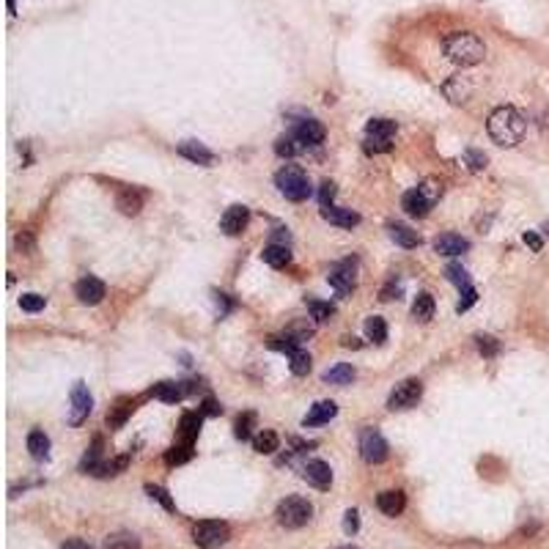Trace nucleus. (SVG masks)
I'll use <instances>...</instances> for the list:
<instances>
[{
	"instance_id": "nucleus-19",
	"label": "nucleus",
	"mask_w": 549,
	"mask_h": 549,
	"mask_svg": "<svg viewBox=\"0 0 549 549\" xmlns=\"http://www.w3.org/2000/svg\"><path fill=\"white\" fill-rule=\"evenodd\" d=\"M179 154H182L184 160L195 162V165H212L215 162V154L203 143H198V140H184L182 146H179Z\"/></svg>"
},
{
	"instance_id": "nucleus-48",
	"label": "nucleus",
	"mask_w": 549,
	"mask_h": 549,
	"mask_svg": "<svg viewBox=\"0 0 549 549\" xmlns=\"http://www.w3.org/2000/svg\"><path fill=\"white\" fill-rule=\"evenodd\" d=\"M522 239H525V245H527V247H530L533 253H541L544 242H541V236H539L536 231H525V236H522Z\"/></svg>"
},
{
	"instance_id": "nucleus-22",
	"label": "nucleus",
	"mask_w": 549,
	"mask_h": 549,
	"mask_svg": "<svg viewBox=\"0 0 549 549\" xmlns=\"http://www.w3.org/2000/svg\"><path fill=\"white\" fill-rule=\"evenodd\" d=\"M387 231H390V239H393L399 247H407V250H412V247H417V245H420V233H417V231H412L410 226L390 223V226H387Z\"/></svg>"
},
{
	"instance_id": "nucleus-47",
	"label": "nucleus",
	"mask_w": 549,
	"mask_h": 549,
	"mask_svg": "<svg viewBox=\"0 0 549 549\" xmlns=\"http://www.w3.org/2000/svg\"><path fill=\"white\" fill-rule=\"evenodd\" d=\"M357 527H360V513L352 508V511H346V513H343V533H349V536H352V533H357Z\"/></svg>"
},
{
	"instance_id": "nucleus-7",
	"label": "nucleus",
	"mask_w": 549,
	"mask_h": 549,
	"mask_svg": "<svg viewBox=\"0 0 549 549\" xmlns=\"http://www.w3.org/2000/svg\"><path fill=\"white\" fill-rule=\"evenodd\" d=\"M420 396H423V382H420V379H404V382L396 385V390L390 393L387 410H393V412L412 410V407H417Z\"/></svg>"
},
{
	"instance_id": "nucleus-10",
	"label": "nucleus",
	"mask_w": 549,
	"mask_h": 549,
	"mask_svg": "<svg viewBox=\"0 0 549 549\" xmlns=\"http://www.w3.org/2000/svg\"><path fill=\"white\" fill-rule=\"evenodd\" d=\"M327 280H330V286L341 294V297H346V294H352L355 291V261H341V264H335L330 274H327Z\"/></svg>"
},
{
	"instance_id": "nucleus-24",
	"label": "nucleus",
	"mask_w": 549,
	"mask_h": 549,
	"mask_svg": "<svg viewBox=\"0 0 549 549\" xmlns=\"http://www.w3.org/2000/svg\"><path fill=\"white\" fill-rule=\"evenodd\" d=\"M261 258H264V264H270L274 270H280V267H286L288 261H291V253H288V245H267L264 247V253H261Z\"/></svg>"
},
{
	"instance_id": "nucleus-36",
	"label": "nucleus",
	"mask_w": 549,
	"mask_h": 549,
	"mask_svg": "<svg viewBox=\"0 0 549 549\" xmlns=\"http://www.w3.org/2000/svg\"><path fill=\"white\" fill-rule=\"evenodd\" d=\"M190 458H192V445H187V442H176V445L165 454V461H168L171 467L184 464V461H190Z\"/></svg>"
},
{
	"instance_id": "nucleus-46",
	"label": "nucleus",
	"mask_w": 549,
	"mask_h": 549,
	"mask_svg": "<svg viewBox=\"0 0 549 549\" xmlns=\"http://www.w3.org/2000/svg\"><path fill=\"white\" fill-rule=\"evenodd\" d=\"M335 184L332 182H321V187H319V203H321V209H327V206H332V198H335Z\"/></svg>"
},
{
	"instance_id": "nucleus-21",
	"label": "nucleus",
	"mask_w": 549,
	"mask_h": 549,
	"mask_svg": "<svg viewBox=\"0 0 549 549\" xmlns=\"http://www.w3.org/2000/svg\"><path fill=\"white\" fill-rule=\"evenodd\" d=\"M201 412H184L182 420H179V442H187L192 445L198 440V431H201Z\"/></svg>"
},
{
	"instance_id": "nucleus-25",
	"label": "nucleus",
	"mask_w": 549,
	"mask_h": 549,
	"mask_svg": "<svg viewBox=\"0 0 549 549\" xmlns=\"http://www.w3.org/2000/svg\"><path fill=\"white\" fill-rule=\"evenodd\" d=\"M28 454L36 458V461H45L49 456V437H47L45 431H39V428H33L31 434H28Z\"/></svg>"
},
{
	"instance_id": "nucleus-42",
	"label": "nucleus",
	"mask_w": 549,
	"mask_h": 549,
	"mask_svg": "<svg viewBox=\"0 0 549 549\" xmlns=\"http://www.w3.org/2000/svg\"><path fill=\"white\" fill-rule=\"evenodd\" d=\"M475 341H478V352H481L484 357H495V355L500 352V341L492 338V335H478Z\"/></svg>"
},
{
	"instance_id": "nucleus-39",
	"label": "nucleus",
	"mask_w": 549,
	"mask_h": 549,
	"mask_svg": "<svg viewBox=\"0 0 549 549\" xmlns=\"http://www.w3.org/2000/svg\"><path fill=\"white\" fill-rule=\"evenodd\" d=\"M445 274H448V280H451L454 286H458L461 291H464V288H470V274H467V270H464L461 264H448Z\"/></svg>"
},
{
	"instance_id": "nucleus-38",
	"label": "nucleus",
	"mask_w": 549,
	"mask_h": 549,
	"mask_svg": "<svg viewBox=\"0 0 549 549\" xmlns=\"http://www.w3.org/2000/svg\"><path fill=\"white\" fill-rule=\"evenodd\" d=\"M308 311H311V319L316 321H327L335 314V308L330 302H321V300H308Z\"/></svg>"
},
{
	"instance_id": "nucleus-28",
	"label": "nucleus",
	"mask_w": 549,
	"mask_h": 549,
	"mask_svg": "<svg viewBox=\"0 0 549 549\" xmlns=\"http://www.w3.org/2000/svg\"><path fill=\"white\" fill-rule=\"evenodd\" d=\"M116 206L124 212V215H137L140 206H143V195L137 190H121L118 198H116Z\"/></svg>"
},
{
	"instance_id": "nucleus-30",
	"label": "nucleus",
	"mask_w": 549,
	"mask_h": 549,
	"mask_svg": "<svg viewBox=\"0 0 549 549\" xmlns=\"http://www.w3.org/2000/svg\"><path fill=\"white\" fill-rule=\"evenodd\" d=\"M442 91H445V96L454 102V105H458V102H464L467 96H470V83L464 80V77H451L445 86H442Z\"/></svg>"
},
{
	"instance_id": "nucleus-43",
	"label": "nucleus",
	"mask_w": 549,
	"mask_h": 549,
	"mask_svg": "<svg viewBox=\"0 0 549 549\" xmlns=\"http://www.w3.org/2000/svg\"><path fill=\"white\" fill-rule=\"evenodd\" d=\"M146 492H148V497H151V500H157L165 511H173V508H176V503L171 500V495H168L162 486H146Z\"/></svg>"
},
{
	"instance_id": "nucleus-49",
	"label": "nucleus",
	"mask_w": 549,
	"mask_h": 549,
	"mask_svg": "<svg viewBox=\"0 0 549 549\" xmlns=\"http://www.w3.org/2000/svg\"><path fill=\"white\" fill-rule=\"evenodd\" d=\"M223 412V407L215 401V399H206L203 401V410H201V415H220Z\"/></svg>"
},
{
	"instance_id": "nucleus-55",
	"label": "nucleus",
	"mask_w": 549,
	"mask_h": 549,
	"mask_svg": "<svg viewBox=\"0 0 549 549\" xmlns=\"http://www.w3.org/2000/svg\"><path fill=\"white\" fill-rule=\"evenodd\" d=\"M338 549H355V547H338Z\"/></svg>"
},
{
	"instance_id": "nucleus-17",
	"label": "nucleus",
	"mask_w": 549,
	"mask_h": 549,
	"mask_svg": "<svg viewBox=\"0 0 549 549\" xmlns=\"http://www.w3.org/2000/svg\"><path fill=\"white\" fill-rule=\"evenodd\" d=\"M376 508L385 513V516H399L404 508H407V495L399 492V489H387L376 497Z\"/></svg>"
},
{
	"instance_id": "nucleus-45",
	"label": "nucleus",
	"mask_w": 549,
	"mask_h": 549,
	"mask_svg": "<svg viewBox=\"0 0 549 549\" xmlns=\"http://www.w3.org/2000/svg\"><path fill=\"white\" fill-rule=\"evenodd\" d=\"M475 300H478V291L470 286V288H464L461 291V300H458V305H456V311L458 314H464V311H470L472 305H475Z\"/></svg>"
},
{
	"instance_id": "nucleus-52",
	"label": "nucleus",
	"mask_w": 549,
	"mask_h": 549,
	"mask_svg": "<svg viewBox=\"0 0 549 549\" xmlns=\"http://www.w3.org/2000/svg\"><path fill=\"white\" fill-rule=\"evenodd\" d=\"M343 346H346V349H360L357 338H343Z\"/></svg>"
},
{
	"instance_id": "nucleus-33",
	"label": "nucleus",
	"mask_w": 549,
	"mask_h": 549,
	"mask_svg": "<svg viewBox=\"0 0 549 549\" xmlns=\"http://www.w3.org/2000/svg\"><path fill=\"white\" fill-rule=\"evenodd\" d=\"M412 316L417 321H428L434 316V297L431 294H417L415 305H412Z\"/></svg>"
},
{
	"instance_id": "nucleus-1",
	"label": "nucleus",
	"mask_w": 549,
	"mask_h": 549,
	"mask_svg": "<svg viewBox=\"0 0 549 549\" xmlns=\"http://www.w3.org/2000/svg\"><path fill=\"white\" fill-rule=\"evenodd\" d=\"M486 130H489V135H492V140H495L497 146L511 148V146L522 143V137L527 132V121H525V116H522L516 107L503 105V107H497V110L489 116Z\"/></svg>"
},
{
	"instance_id": "nucleus-41",
	"label": "nucleus",
	"mask_w": 549,
	"mask_h": 549,
	"mask_svg": "<svg viewBox=\"0 0 549 549\" xmlns=\"http://www.w3.org/2000/svg\"><path fill=\"white\" fill-rule=\"evenodd\" d=\"M417 190L423 192V198H426V201H428L431 206H434V203L440 201V195H442V184L437 182V179H426V182L420 184Z\"/></svg>"
},
{
	"instance_id": "nucleus-12",
	"label": "nucleus",
	"mask_w": 549,
	"mask_h": 549,
	"mask_svg": "<svg viewBox=\"0 0 549 549\" xmlns=\"http://www.w3.org/2000/svg\"><path fill=\"white\" fill-rule=\"evenodd\" d=\"M302 478H305L311 486H316V489H330V486H332V470H330V464L321 461V458H311V461L302 467Z\"/></svg>"
},
{
	"instance_id": "nucleus-27",
	"label": "nucleus",
	"mask_w": 549,
	"mask_h": 549,
	"mask_svg": "<svg viewBox=\"0 0 549 549\" xmlns=\"http://www.w3.org/2000/svg\"><path fill=\"white\" fill-rule=\"evenodd\" d=\"M280 448V437L270 431V428H264V431H258L256 437H253V451L256 454H264V456H270Z\"/></svg>"
},
{
	"instance_id": "nucleus-5",
	"label": "nucleus",
	"mask_w": 549,
	"mask_h": 549,
	"mask_svg": "<svg viewBox=\"0 0 549 549\" xmlns=\"http://www.w3.org/2000/svg\"><path fill=\"white\" fill-rule=\"evenodd\" d=\"M396 137V121L390 118H371L366 124V151L371 154H385L393 148Z\"/></svg>"
},
{
	"instance_id": "nucleus-50",
	"label": "nucleus",
	"mask_w": 549,
	"mask_h": 549,
	"mask_svg": "<svg viewBox=\"0 0 549 549\" xmlns=\"http://www.w3.org/2000/svg\"><path fill=\"white\" fill-rule=\"evenodd\" d=\"M61 549H91L88 541H83V539H72V541H66Z\"/></svg>"
},
{
	"instance_id": "nucleus-26",
	"label": "nucleus",
	"mask_w": 549,
	"mask_h": 549,
	"mask_svg": "<svg viewBox=\"0 0 549 549\" xmlns=\"http://www.w3.org/2000/svg\"><path fill=\"white\" fill-rule=\"evenodd\" d=\"M132 412H135V401L132 399H121L116 407H110V412H107V426L110 428H121Z\"/></svg>"
},
{
	"instance_id": "nucleus-34",
	"label": "nucleus",
	"mask_w": 549,
	"mask_h": 549,
	"mask_svg": "<svg viewBox=\"0 0 549 549\" xmlns=\"http://www.w3.org/2000/svg\"><path fill=\"white\" fill-rule=\"evenodd\" d=\"M366 335L368 341H373V343H385L387 341V324H385V319L382 316H368Z\"/></svg>"
},
{
	"instance_id": "nucleus-54",
	"label": "nucleus",
	"mask_w": 549,
	"mask_h": 549,
	"mask_svg": "<svg viewBox=\"0 0 549 549\" xmlns=\"http://www.w3.org/2000/svg\"><path fill=\"white\" fill-rule=\"evenodd\" d=\"M544 231H547V233H549V223H547V226H544Z\"/></svg>"
},
{
	"instance_id": "nucleus-20",
	"label": "nucleus",
	"mask_w": 549,
	"mask_h": 549,
	"mask_svg": "<svg viewBox=\"0 0 549 549\" xmlns=\"http://www.w3.org/2000/svg\"><path fill=\"white\" fill-rule=\"evenodd\" d=\"M401 206L407 209V215L410 217H426L428 212H431V203L423 198V192L415 187L410 192H404V198H401Z\"/></svg>"
},
{
	"instance_id": "nucleus-8",
	"label": "nucleus",
	"mask_w": 549,
	"mask_h": 549,
	"mask_svg": "<svg viewBox=\"0 0 549 549\" xmlns=\"http://www.w3.org/2000/svg\"><path fill=\"white\" fill-rule=\"evenodd\" d=\"M387 454H390V448L376 428H366L360 434V456L366 464H382L387 458Z\"/></svg>"
},
{
	"instance_id": "nucleus-32",
	"label": "nucleus",
	"mask_w": 549,
	"mask_h": 549,
	"mask_svg": "<svg viewBox=\"0 0 549 549\" xmlns=\"http://www.w3.org/2000/svg\"><path fill=\"white\" fill-rule=\"evenodd\" d=\"M288 368H291V373H297V376L311 373V355H308V352H302L300 346H297V349H291V352H288Z\"/></svg>"
},
{
	"instance_id": "nucleus-9",
	"label": "nucleus",
	"mask_w": 549,
	"mask_h": 549,
	"mask_svg": "<svg viewBox=\"0 0 549 549\" xmlns=\"http://www.w3.org/2000/svg\"><path fill=\"white\" fill-rule=\"evenodd\" d=\"M93 410V399L86 387V382H75L72 387V412H69V426H80Z\"/></svg>"
},
{
	"instance_id": "nucleus-53",
	"label": "nucleus",
	"mask_w": 549,
	"mask_h": 549,
	"mask_svg": "<svg viewBox=\"0 0 549 549\" xmlns=\"http://www.w3.org/2000/svg\"><path fill=\"white\" fill-rule=\"evenodd\" d=\"M14 3H17V0H8V11H14Z\"/></svg>"
},
{
	"instance_id": "nucleus-14",
	"label": "nucleus",
	"mask_w": 549,
	"mask_h": 549,
	"mask_svg": "<svg viewBox=\"0 0 549 549\" xmlns=\"http://www.w3.org/2000/svg\"><path fill=\"white\" fill-rule=\"evenodd\" d=\"M294 137L302 146H319L321 140H324V127H321V121H316V118H302L294 127Z\"/></svg>"
},
{
	"instance_id": "nucleus-23",
	"label": "nucleus",
	"mask_w": 549,
	"mask_h": 549,
	"mask_svg": "<svg viewBox=\"0 0 549 549\" xmlns=\"http://www.w3.org/2000/svg\"><path fill=\"white\" fill-rule=\"evenodd\" d=\"M151 396L160 399V401L176 404V401H182L184 396H187V387H184L182 382H160V385L151 390Z\"/></svg>"
},
{
	"instance_id": "nucleus-37",
	"label": "nucleus",
	"mask_w": 549,
	"mask_h": 549,
	"mask_svg": "<svg viewBox=\"0 0 549 549\" xmlns=\"http://www.w3.org/2000/svg\"><path fill=\"white\" fill-rule=\"evenodd\" d=\"M253 423H256V415H253V412H245V415H239V417H236V426H233V434H236V440H250Z\"/></svg>"
},
{
	"instance_id": "nucleus-40",
	"label": "nucleus",
	"mask_w": 549,
	"mask_h": 549,
	"mask_svg": "<svg viewBox=\"0 0 549 549\" xmlns=\"http://www.w3.org/2000/svg\"><path fill=\"white\" fill-rule=\"evenodd\" d=\"M47 300L42 294H22L20 297V308L22 311H28V314H39V311H45Z\"/></svg>"
},
{
	"instance_id": "nucleus-2",
	"label": "nucleus",
	"mask_w": 549,
	"mask_h": 549,
	"mask_svg": "<svg viewBox=\"0 0 549 549\" xmlns=\"http://www.w3.org/2000/svg\"><path fill=\"white\" fill-rule=\"evenodd\" d=\"M442 52L458 66H475L486 58V45L467 31H454L442 39Z\"/></svg>"
},
{
	"instance_id": "nucleus-13",
	"label": "nucleus",
	"mask_w": 549,
	"mask_h": 549,
	"mask_svg": "<svg viewBox=\"0 0 549 549\" xmlns=\"http://www.w3.org/2000/svg\"><path fill=\"white\" fill-rule=\"evenodd\" d=\"M247 220H250V212H247V206H242V203H233L226 209V215L220 217V231L223 233H229V236H239L245 226H247Z\"/></svg>"
},
{
	"instance_id": "nucleus-51",
	"label": "nucleus",
	"mask_w": 549,
	"mask_h": 549,
	"mask_svg": "<svg viewBox=\"0 0 549 549\" xmlns=\"http://www.w3.org/2000/svg\"><path fill=\"white\" fill-rule=\"evenodd\" d=\"M215 302H217V311H220V316L223 314H229V300H226V294H215Z\"/></svg>"
},
{
	"instance_id": "nucleus-3",
	"label": "nucleus",
	"mask_w": 549,
	"mask_h": 549,
	"mask_svg": "<svg viewBox=\"0 0 549 549\" xmlns=\"http://www.w3.org/2000/svg\"><path fill=\"white\" fill-rule=\"evenodd\" d=\"M274 184H277L280 195H283L286 201H294V203H300V201H305V198L311 195V182H308V176L302 173V168H297V165L280 168V171L274 173Z\"/></svg>"
},
{
	"instance_id": "nucleus-15",
	"label": "nucleus",
	"mask_w": 549,
	"mask_h": 549,
	"mask_svg": "<svg viewBox=\"0 0 549 549\" xmlns=\"http://www.w3.org/2000/svg\"><path fill=\"white\" fill-rule=\"evenodd\" d=\"M434 250H437L440 256L454 258V256H461V253L470 250V242H467L464 236H458V233H442V236L434 239Z\"/></svg>"
},
{
	"instance_id": "nucleus-16",
	"label": "nucleus",
	"mask_w": 549,
	"mask_h": 549,
	"mask_svg": "<svg viewBox=\"0 0 549 549\" xmlns=\"http://www.w3.org/2000/svg\"><path fill=\"white\" fill-rule=\"evenodd\" d=\"M321 217H324L330 226H338V229H355V226H360V215L352 212V209H341V206H327V209H321Z\"/></svg>"
},
{
	"instance_id": "nucleus-29",
	"label": "nucleus",
	"mask_w": 549,
	"mask_h": 549,
	"mask_svg": "<svg viewBox=\"0 0 549 549\" xmlns=\"http://www.w3.org/2000/svg\"><path fill=\"white\" fill-rule=\"evenodd\" d=\"M102 549H140V539H137L135 533L121 530V533L107 536V539H105V544H102Z\"/></svg>"
},
{
	"instance_id": "nucleus-35",
	"label": "nucleus",
	"mask_w": 549,
	"mask_h": 549,
	"mask_svg": "<svg viewBox=\"0 0 549 549\" xmlns=\"http://www.w3.org/2000/svg\"><path fill=\"white\" fill-rule=\"evenodd\" d=\"M486 162H489V157H486L481 148H467V151H464V165H467L472 173L486 171Z\"/></svg>"
},
{
	"instance_id": "nucleus-31",
	"label": "nucleus",
	"mask_w": 549,
	"mask_h": 549,
	"mask_svg": "<svg viewBox=\"0 0 549 549\" xmlns=\"http://www.w3.org/2000/svg\"><path fill=\"white\" fill-rule=\"evenodd\" d=\"M324 382H330V385H352L355 382V368L349 363H338V366H332L324 373Z\"/></svg>"
},
{
	"instance_id": "nucleus-44",
	"label": "nucleus",
	"mask_w": 549,
	"mask_h": 549,
	"mask_svg": "<svg viewBox=\"0 0 549 549\" xmlns=\"http://www.w3.org/2000/svg\"><path fill=\"white\" fill-rule=\"evenodd\" d=\"M294 140H297V137H277V140H274V154H277V157H294V154H297V146H294Z\"/></svg>"
},
{
	"instance_id": "nucleus-6",
	"label": "nucleus",
	"mask_w": 549,
	"mask_h": 549,
	"mask_svg": "<svg viewBox=\"0 0 549 549\" xmlns=\"http://www.w3.org/2000/svg\"><path fill=\"white\" fill-rule=\"evenodd\" d=\"M231 530L226 522H217V519H206V522H198L195 530H192V541L201 549H220L223 544H229Z\"/></svg>"
},
{
	"instance_id": "nucleus-4",
	"label": "nucleus",
	"mask_w": 549,
	"mask_h": 549,
	"mask_svg": "<svg viewBox=\"0 0 549 549\" xmlns=\"http://www.w3.org/2000/svg\"><path fill=\"white\" fill-rule=\"evenodd\" d=\"M274 516H277V522L283 525V527H288V530H297V527H305L308 522H311V516H314V505L308 503L305 497H286L283 503L277 505V511H274Z\"/></svg>"
},
{
	"instance_id": "nucleus-11",
	"label": "nucleus",
	"mask_w": 549,
	"mask_h": 549,
	"mask_svg": "<svg viewBox=\"0 0 549 549\" xmlns=\"http://www.w3.org/2000/svg\"><path fill=\"white\" fill-rule=\"evenodd\" d=\"M75 294H77V300H80L83 305H99V302L105 300L107 288H105V283H102L99 277L86 274V277H80V280H77V286H75Z\"/></svg>"
},
{
	"instance_id": "nucleus-18",
	"label": "nucleus",
	"mask_w": 549,
	"mask_h": 549,
	"mask_svg": "<svg viewBox=\"0 0 549 549\" xmlns=\"http://www.w3.org/2000/svg\"><path fill=\"white\" fill-rule=\"evenodd\" d=\"M338 415V407H335V401H319V404H314L311 412L302 417V426L305 428H314V426H324V423H330L332 417Z\"/></svg>"
}]
</instances>
